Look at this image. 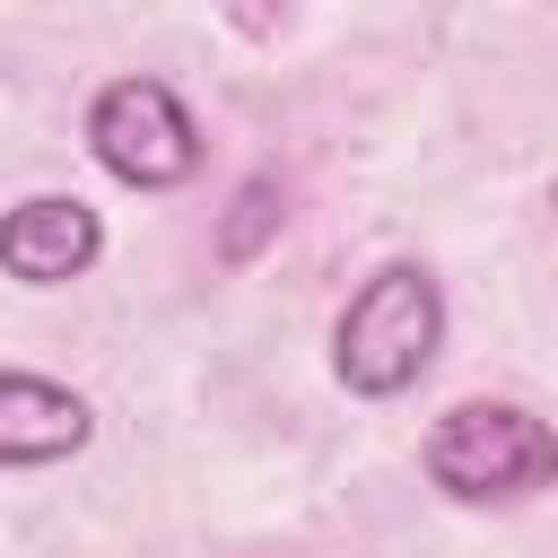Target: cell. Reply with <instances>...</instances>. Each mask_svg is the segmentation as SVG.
Segmentation results:
<instances>
[{
  "label": "cell",
  "instance_id": "1",
  "mask_svg": "<svg viewBox=\"0 0 558 558\" xmlns=\"http://www.w3.org/2000/svg\"><path fill=\"white\" fill-rule=\"evenodd\" d=\"M436 340H445V296H436V279H427L418 262H384V270L340 305V323H331V366H340L349 392L392 401V392H410V384L427 375Z\"/></svg>",
  "mask_w": 558,
  "mask_h": 558
},
{
  "label": "cell",
  "instance_id": "2",
  "mask_svg": "<svg viewBox=\"0 0 558 558\" xmlns=\"http://www.w3.org/2000/svg\"><path fill=\"white\" fill-rule=\"evenodd\" d=\"M427 480L462 506H514L558 488V427L514 401H453L427 427Z\"/></svg>",
  "mask_w": 558,
  "mask_h": 558
},
{
  "label": "cell",
  "instance_id": "3",
  "mask_svg": "<svg viewBox=\"0 0 558 558\" xmlns=\"http://www.w3.org/2000/svg\"><path fill=\"white\" fill-rule=\"evenodd\" d=\"M87 148L131 192H166V183H183L201 166V131H192V113H183V96L166 78H113V87H96Z\"/></svg>",
  "mask_w": 558,
  "mask_h": 558
},
{
  "label": "cell",
  "instance_id": "4",
  "mask_svg": "<svg viewBox=\"0 0 558 558\" xmlns=\"http://www.w3.org/2000/svg\"><path fill=\"white\" fill-rule=\"evenodd\" d=\"M105 253V218L78 201V192H35L0 218V270L26 279V288H61L78 279L87 262Z\"/></svg>",
  "mask_w": 558,
  "mask_h": 558
},
{
  "label": "cell",
  "instance_id": "5",
  "mask_svg": "<svg viewBox=\"0 0 558 558\" xmlns=\"http://www.w3.org/2000/svg\"><path fill=\"white\" fill-rule=\"evenodd\" d=\"M87 401L52 375H26V366H0V471H26V462H70L87 445Z\"/></svg>",
  "mask_w": 558,
  "mask_h": 558
},
{
  "label": "cell",
  "instance_id": "6",
  "mask_svg": "<svg viewBox=\"0 0 558 558\" xmlns=\"http://www.w3.org/2000/svg\"><path fill=\"white\" fill-rule=\"evenodd\" d=\"M279 218H288V209H279V174H244V192H235V209H227V227H218V262H253Z\"/></svg>",
  "mask_w": 558,
  "mask_h": 558
},
{
  "label": "cell",
  "instance_id": "7",
  "mask_svg": "<svg viewBox=\"0 0 558 558\" xmlns=\"http://www.w3.org/2000/svg\"><path fill=\"white\" fill-rule=\"evenodd\" d=\"M549 209H558V183H549Z\"/></svg>",
  "mask_w": 558,
  "mask_h": 558
}]
</instances>
